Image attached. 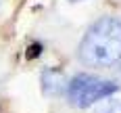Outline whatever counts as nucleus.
<instances>
[{
    "instance_id": "nucleus-1",
    "label": "nucleus",
    "mask_w": 121,
    "mask_h": 113,
    "mask_svg": "<svg viewBox=\"0 0 121 113\" xmlns=\"http://www.w3.org/2000/svg\"><path fill=\"white\" fill-rule=\"evenodd\" d=\"M79 61L88 67H113L121 61V21L100 17L88 27L79 48Z\"/></svg>"
},
{
    "instance_id": "nucleus-2",
    "label": "nucleus",
    "mask_w": 121,
    "mask_h": 113,
    "mask_svg": "<svg viewBox=\"0 0 121 113\" xmlns=\"http://www.w3.org/2000/svg\"><path fill=\"white\" fill-rule=\"evenodd\" d=\"M117 90H119V86L115 82L100 80V77L90 73H77L67 84V96H69L73 107L86 109V107L94 105L96 100H102L111 94H115Z\"/></svg>"
},
{
    "instance_id": "nucleus-3",
    "label": "nucleus",
    "mask_w": 121,
    "mask_h": 113,
    "mask_svg": "<svg viewBox=\"0 0 121 113\" xmlns=\"http://www.w3.org/2000/svg\"><path fill=\"white\" fill-rule=\"evenodd\" d=\"M65 86H67V82H65V73L60 69L48 67L42 71V92L46 96H59L65 90Z\"/></svg>"
},
{
    "instance_id": "nucleus-4",
    "label": "nucleus",
    "mask_w": 121,
    "mask_h": 113,
    "mask_svg": "<svg viewBox=\"0 0 121 113\" xmlns=\"http://www.w3.org/2000/svg\"><path fill=\"white\" fill-rule=\"evenodd\" d=\"M96 113H121V100H104L96 107Z\"/></svg>"
},
{
    "instance_id": "nucleus-5",
    "label": "nucleus",
    "mask_w": 121,
    "mask_h": 113,
    "mask_svg": "<svg viewBox=\"0 0 121 113\" xmlns=\"http://www.w3.org/2000/svg\"><path fill=\"white\" fill-rule=\"evenodd\" d=\"M42 50H44V46H42L40 42L29 44V46H27V50H25V59H27V61H34V59H38V57L42 54Z\"/></svg>"
},
{
    "instance_id": "nucleus-6",
    "label": "nucleus",
    "mask_w": 121,
    "mask_h": 113,
    "mask_svg": "<svg viewBox=\"0 0 121 113\" xmlns=\"http://www.w3.org/2000/svg\"><path fill=\"white\" fill-rule=\"evenodd\" d=\"M69 2H79V0H69Z\"/></svg>"
},
{
    "instance_id": "nucleus-7",
    "label": "nucleus",
    "mask_w": 121,
    "mask_h": 113,
    "mask_svg": "<svg viewBox=\"0 0 121 113\" xmlns=\"http://www.w3.org/2000/svg\"><path fill=\"white\" fill-rule=\"evenodd\" d=\"M115 2H121V0H115Z\"/></svg>"
}]
</instances>
